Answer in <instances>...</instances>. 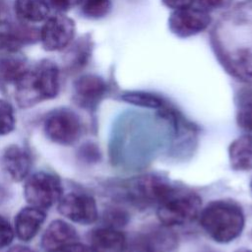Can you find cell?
I'll return each mask as SVG.
<instances>
[{"instance_id": "obj_1", "label": "cell", "mask_w": 252, "mask_h": 252, "mask_svg": "<svg viewBox=\"0 0 252 252\" xmlns=\"http://www.w3.org/2000/svg\"><path fill=\"white\" fill-rule=\"evenodd\" d=\"M213 43L226 71L252 84V18L244 14L223 18L214 30Z\"/></svg>"}, {"instance_id": "obj_2", "label": "cell", "mask_w": 252, "mask_h": 252, "mask_svg": "<svg viewBox=\"0 0 252 252\" xmlns=\"http://www.w3.org/2000/svg\"><path fill=\"white\" fill-rule=\"evenodd\" d=\"M200 223L218 243H229L242 232L245 218L241 207L232 200H215L201 210Z\"/></svg>"}, {"instance_id": "obj_3", "label": "cell", "mask_w": 252, "mask_h": 252, "mask_svg": "<svg viewBox=\"0 0 252 252\" xmlns=\"http://www.w3.org/2000/svg\"><path fill=\"white\" fill-rule=\"evenodd\" d=\"M16 99L21 107H31L55 97L59 91V70L50 60H42L30 67L15 84Z\"/></svg>"}, {"instance_id": "obj_4", "label": "cell", "mask_w": 252, "mask_h": 252, "mask_svg": "<svg viewBox=\"0 0 252 252\" xmlns=\"http://www.w3.org/2000/svg\"><path fill=\"white\" fill-rule=\"evenodd\" d=\"M198 194L189 189L167 183L157 202V215L166 226H181L199 218L202 202Z\"/></svg>"}, {"instance_id": "obj_5", "label": "cell", "mask_w": 252, "mask_h": 252, "mask_svg": "<svg viewBox=\"0 0 252 252\" xmlns=\"http://www.w3.org/2000/svg\"><path fill=\"white\" fill-rule=\"evenodd\" d=\"M24 195L30 206L46 210L59 202L63 196V187L54 174L38 171L27 179Z\"/></svg>"}, {"instance_id": "obj_6", "label": "cell", "mask_w": 252, "mask_h": 252, "mask_svg": "<svg viewBox=\"0 0 252 252\" xmlns=\"http://www.w3.org/2000/svg\"><path fill=\"white\" fill-rule=\"evenodd\" d=\"M81 122L76 113L69 109H58L44 121V132L54 143L72 145L81 135Z\"/></svg>"}, {"instance_id": "obj_7", "label": "cell", "mask_w": 252, "mask_h": 252, "mask_svg": "<svg viewBox=\"0 0 252 252\" xmlns=\"http://www.w3.org/2000/svg\"><path fill=\"white\" fill-rule=\"evenodd\" d=\"M210 13L199 7L173 10L168 18L170 32L178 37H190L204 32L211 24Z\"/></svg>"}, {"instance_id": "obj_8", "label": "cell", "mask_w": 252, "mask_h": 252, "mask_svg": "<svg viewBox=\"0 0 252 252\" xmlns=\"http://www.w3.org/2000/svg\"><path fill=\"white\" fill-rule=\"evenodd\" d=\"M75 23L67 16L57 14L48 17L39 31V39L44 49L59 51L67 47L75 36Z\"/></svg>"}, {"instance_id": "obj_9", "label": "cell", "mask_w": 252, "mask_h": 252, "mask_svg": "<svg viewBox=\"0 0 252 252\" xmlns=\"http://www.w3.org/2000/svg\"><path fill=\"white\" fill-rule=\"evenodd\" d=\"M59 213L68 220L80 223H94L98 217L95 200L89 194L71 192L61 197L58 202Z\"/></svg>"}, {"instance_id": "obj_10", "label": "cell", "mask_w": 252, "mask_h": 252, "mask_svg": "<svg viewBox=\"0 0 252 252\" xmlns=\"http://www.w3.org/2000/svg\"><path fill=\"white\" fill-rule=\"evenodd\" d=\"M107 91L104 80L94 74L79 77L74 83L75 101L84 108H94Z\"/></svg>"}, {"instance_id": "obj_11", "label": "cell", "mask_w": 252, "mask_h": 252, "mask_svg": "<svg viewBox=\"0 0 252 252\" xmlns=\"http://www.w3.org/2000/svg\"><path fill=\"white\" fill-rule=\"evenodd\" d=\"M77 241L79 235L75 227L62 220H55L42 234L41 246L45 252H58Z\"/></svg>"}, {"instance_id": "obj_12", "label": "cell", "mask_w": 252, "mask_h": 252, "mask_svg": "<svg viewBox=\"0 0 252 252\" xmlns=\"http://www.w3.org/2000/svg\"><path fill=\"white\" fill-rule=\"evenodd\" d=\"M36 38H39V32L32 28L0 21V54L18 52L26 42Z\"/></svg>"}, {"instance_id": "obj_13", "label": "cell", "mask_w": 252, "mask_h": 252, "mask_svg": "<svg viewBox=\"0 0 252 252\" xmlns=\"http://www.w3.org/2000/svg\"><path fill=\"white\" fill-rule=\"evenodd\" d=\"M2 166L11 179L20 182L30 173L32 167L31 156L22 147L11 145L3 153Z\"/></svg>"}, {"instance_id": "obj_14", "label": "cell", "mask_w": 252, "mask_h": 252, "mask_svg": "<svg viewBox=\"0 0 252 252\" xmlns=\"http://www.w3.org/2000/svg\"><path fill=\"white\" fill-rule=\"evenodd\" d=\"M46 214L44 210L29 206L23 208L15 218V233L23 241L32 240L44 222Z\"/></svg>"}, {"instance_id": "obj_15", "label": "cell", "mask_w": 252, "mask_h": 252, "mask_svg": "<svg viewBox=\"0 0 252 252\" xmlns=\"http://www.w3.org/2000/svg\"><path fill=\"white\" fill-rule=\"evenodd\" d=\"M93 252H125L127 240L124 233L113 226L95 228L91 234Z\"/></svg>"}, {"instance_id": "obj_16", "label": "cell", "mask_w": 252, "mask_h": 252, "mask_svg": "<svg viewBox=\"0 0 252 252\" xmlns=\"http://www.w3.org/2000/svg\"><path fill=\"white\" fill-rule=\"evenodd\" d=\"M228 158L232 169L248 171L252 169V135L237 137L228 147Z\"/></svg>"}, {"instance_id": "obj_17", "label": "cell", "mask_w": 252, "mask_h": 252, "mask_svg": "<svg viewBox=\"0 0 252 252\" xmlns=\"http://www.w3.org/2000/svg\"><path fill=\"white\" fill-rule=\"evenodd\" d=\"M47 0H15V13L25 24L44 22L49 17Z\"/></svg>"}, {"instance_id": "obj_18", "label": "cell", "mask_w": 252, "mask_h": 252, "mask_svg": "<svg viewBox=\"0 0 252 252\" xmlns=\"http://www.w3.org/2000/svg\"><path fill=\"white\" fill-rule=\"evenodd\" d=\"M25 57L19 51L0 56V76L7 82L16 84L30 69Z\"/></svg>"}, {"instance_id": "obj_19", "label": "cell", "mask_w": 252, "mask_h": 252, "mask_svg": "<svg viewBox=\"0 0 252 252\" xmlns=\"http://www.w3.org/2000/svg\"><path fill=\"white\" fill-rule=\"evenodd\" d=\"M236 123L247 131L252 132V90L243 89L236 95Z\"/></svg>"}, {"instance_id": "obj_20", "label": "cell", "mask_w": 252, "mask_h": 252, "mask_svg": "<svg viewBox=\"0 0 252 252\" xmlns=\"http://www.w3.org/2000/svg\"><path fill=\"white\" fill-rule=\"evenodd\" d=\"M120 98L128 103L148 108L162 109L165 102L159 95L142 91H130L121 94Z\"/></svg>"}, {"instance_id": "obj_21", "label": "cell", "mask_w": 252, "mask_h": 252, "mask_svg": "<svg viewBox=\"0 0 252 252\" xmlns=\"http://www.w3.org/2000/svg\"><path fill=\"white\" fill-rule=\"evenodd\" d=\"M82 12L91 19H100L111 9L110 0H82Z\"/></svg>"}, {"instance_id": "obj_22", "label": "cell", "mask_w": 252, "mask_h": 252, "mask_svg": "<svg viewBox=\"0 0 252 252\" xmlns=\"http://www.w3.org/2000/svg\"><path fill=\"white\" fill-rule=\"evenodd\" d=\"M16 119L12 105L0 98V135H6L15 128Z\"/></svg>"}, {"instance_id": "obj_23", "label": "cell", "mask_w": 252, "mask_h": 252, "mask_svg": "<svg viewBox=\"0 0 252 252\" xmlns=\"http://www.w3.org/2000/svg\"><path fill=\"white\" fill-rule=\"evenodd\" d=\"M14 229L9 221L0 216V248L9 246L14 239Z\"/></svg>"}, {"instance_id": "obj_24", "label": "cell", "mask_w": 252, "mask_h": 252, "mask_svg": "<svg viewBox=\"0 0 252 252\" xmlns=\"http://www.w3.org/2000/svg\"><path fill=\"white\" fill-rule=\"evenodd\" d=\"M50 7L60 12H66L81 4L82 0H47Z\"/></svg>"}, {"instance_id": "obj_25", "label": "cell", "mask_w": 252, "mask_h": 252, "mask_svg": "<svg viewBox=\"0 0 252 252\" xmlns=\"http://www.w3.org/2000/svg\"><path fill=\"white\" fill-rule=\"evenodd\" d=\"M228 0H194L197 3L198 7L204 9L206 11H210L213 9H217L219 7L223 6Z\"/></svg>"}, {"instance_id": "obj_26", "label": "cell", "mask_w": 252, "mask_h": 252, "mask_svg": "<svg viewBox=\"0 0 252 252\" xmlns=\"http://www.w3.org/2000/svg\"><path fill=\"white\" fill-rule=\"evenodd\" d=\"M162 3L172 10H177L192 6L194 0H162Z\"/></svg>"}, {"instance_id": "obj_27", "label": "cell", "mask_w": 252, "mask_h": 252, "mask_svg": "<svg viewBox=\"0 0 252 252\" xmlns=\"http://www.w3.org/2000/svg\"><path fill=\"white\" fill-rule=\"evenodd\" d=\"M58 252H93V250L90 246H87V245L77 241V242H74V243L62 248Z\"/></svg>"}, {"instance_id": "obj_28", "label": "cell", "mask_w": 252, "mask_h": 252, "mask_svg": "<svg viewBox=\"0 0 252 252\" xmlns=\"http://www.w3.org/2000/svg\"><path fill=\"white\" fill-rule=\"evenodd\" d=\"M8 252H34L32 248L24 245H16L11 247Z\"/></svg>"}, {"instance_id": "obj_29", "label": "cell", "mask_w": 252, "mask_h": 252, "mask_svg": "<svg viewBox=\"0 0 252 252\" xmlns=\"http://www.w3.org/2000/svg\"><path fill=\"white\" fill-rule=\"evenodd\" d=\"M235 252H252V250H250V249H247V248H240V249L236 250Z\"/></svg>"}, {"instance_id": "obj_30", "label": "cell", "mask_w": 252, "mask_h": 252, "mask_svg": "<svg viewBox=\"0 0 252 252\" xmlns=\"http://www.w3.org/2000/svg\"><path fill=\"white\" fill-rule=\"evenodd\" d=\"M251 190H252V181H251Z\"/></svg>"}]
</instances>
